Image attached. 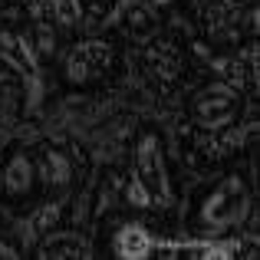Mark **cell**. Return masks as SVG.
<instances>
[{
  "instance_id": "cell-1",
  "label": "cell",
  "mask_w": 260,
  "mask_h": 260,
  "mask_svg": "<svg viewBox=\"0 0 260 260\" xmlns=\"http://www.w3.org/2000/svg\"><path fill=\"white\" fill-rule=\"evenodd\" d=\"M247 211H250L247 184H244L241 175H231V178H224L214 194L201 204V224L208 231H214V234H221V231H228V228L244 224Z\"/></svg>"
},
{
  "instance_id": "cell-2",
  "label": "cell",
  "mask_w": 260,
  "mask_h": 260,
  "mask_svg": "<svg viewBox=\"0 0 260 260\" xmlns=\"http://www.w3.org/2000/svg\"><path fill=\"white\" fill-rule=\"evenodd\" d=\"M132 172L145 181L152 191V204H168L172 201V184H168V168H165V148L158 135H142L132 152Z\"/></svg>"
},
{
  "instance_id": "cell-3",
  "label": "cell",
  "mask_w": 260,
  "mask_h": 260,
  "mask_svg": "<svg viewBox=\"0 0 260 260\" xmlns=\"http://www.w3.org/2000/svg\"><path fill=\"white\" fill-rule=\"evenodd\" d=\"M115 63V50L112 43L99 37H89V40H79L70 53H66V79L76 86H86V83H95V79L109 76Z\"/></svg>"
},
{
  "instance_id": "cell-4",
  "label": "cell",
  "mask_w": 260,
  "mask_h": 260,
  "mask_svg": "<svg viewBox=\"0 0 260 260\" xmlns=\"http://www.w3.org/2000/svg\"><path fill=\"white\" fill-rule=\"evenodd\" d=\"M237 106H241V92L237 89H231L228 83H211L194 95L191 115H194V122L201 128L217 132V128L231 125L237 119Z\"/></svg>"
},
{
  "instance_id": "cell-5",
  "label": "cell",
  "mask_w": 260,
  "mask_h": 260,
  "mask_svg": "<svg viewBox=\"0 0 260 260\" xmlns=\"http://www.w3.org/2000/svg\"><path fill=\"white\" fill-rule=\"evenodd\" d=\"M142 70L155 79L158 86H172L181 79L184 73V56L178 50L172 37H152L148 43H142Z\"/></svg>"
},
{
  "instance_id": "cell-6",
  "label": "cell",
  "mask_w": 260,
  "mask_h": 260,
  "mask_svg": "<svg viewBox=\"0 0 260 260\" xmlns=\"http://www.w3.org/2000/svg\"><path fill=\"white\" fill-rule=\"evenodd\" d=\"M194 13H198L201 26L208 30V37L214 40V43L237 40V20H241V10H237L234 0H194Z\"/></svg>"
},
{
  "instance_id": "cell-7",
  "label": "cell",
  "mask_w": 260,
  "mask_h": 260,
  "mask_svg": "<svg viewBox=\"0 0 260 260\" xmlns=\"http://www.w3.org/2000/svg\"><path fill=\"white\" fill-rule=\"evenodd\" d=\"M33 172H37L43 191L53 194V198L56 194L63 198L66 191H70V184H73V161H70V155L59 152V148H43L40 158H37V165H33Z\"/></svg>"
},
{
  "instance_id": "cell-8",
  "label": "cell",
  "mask_w": 260,
  "mask_h": 260,
  "mask_svg": "<svg viewBox=\"0 0 260 260\" xmlns=\"http://www.w3.org/2000/svg\"><path fill=\"white\" fill-rule=\"evenodd\" d=\"M115 20L122 23V30L128 33V40L135 43H148L152 37H158V10L155 4H122V10L115 13Z\"/></svg>"
},
{
  "instance_id": "cell-9",
  "label": "cell",
  "mask_w": 260,
  "mask_h": 260,
  "mask_svg": "<svg viewBox=\"0 0 260 260\" xmlns=\"http://www.w3.org/2000/svg\"><path fill=\"white\" fill-rule=\"evenodd\" d=\"M0 59H4L10 70L23 73V76H33L40 66V56L33 50L30 37L17 30H0Z\"/></svg>"
},
{
  "instance_id": "cell-10",
  "label": "cell",
  "mask_w": 260,
  "mask_h": 260,
  "mask_svg": "<svg viewBox=\"0 0 260 260\" xmlns=\"http://www.w3.org/2000/svg\"><path fill=\"white\" fill-rule=\"evenodd\" d=\"M92 250H89V241L79 231H50V234H43V241H40L37 247V257L43 260H56V257H89Z\"/></svg>"
},
{
  "instance_id": "cell-11",
  "label": "cell",
  "mask_w": 260,
  "mask_h": 260,
  "mask_svg": "<svg viewBox=\"0 0 260 260\" xmlns=\"http://www.w3.org/2000/svg\"><path fill=\"white\" fill-rule=\"evenodd\" d=\"M152 247H155V237L142 224H122L112 241L115 257H122V260H145V257H152Z\"/></svg>"
},
{
  "instance_id": "cell-12",
  "label": "cell",
  "mask_w": 260,
  "mask_h": 260,
  "mask_svg": "<svg viewBox=\"0 0 260 260\" xmlns=\"http://www.w3.org/2000/svg\"><path fill=\"white\" fill-rule=\"evenodd\" d=\"M33 178H37L33 161L26 158V155H13L4 165V172H0V191L10 194V198H23L26 191L33 188Z\"/></svg>"
},
{
  "instance_id": "cell-13",
  "label": "cell",
  "mask_w": 260,
  "mask_h": 260,
  "mask_svg": "<svg viewBox=\"0 0 260 260\" xmlns=\"http://www.w3.org/2000/svg\"><path fill=\"white\" fill-rule=\"evenodd\" d=\"M211 66H214V73L221 76V83H228L231 89H237V92L254 89V83H257V73L250 70L244 53H237V56H217V59H211Z\"/></svg>"
},
{
  "instance_id": "cell-14",
  "label": "cell",
  "mask_w": 260,
  "mask_h": 260,
  "mask_svg": "<svg viewBox=\"0 0 260 260\" xmlns=\"http://www.w3.org/2000/svg\"><path fill=\"white\" fill-rule=\"evenodd\" d=\"M59 221H63V201H59V198H50L46 204H40V208L33 211V217H30L33 231H37V237H43V234H50V231H56Z\"/></svg>"
},
{
  "instance_id": "cell-15",
  "label": "cell",
  "mask_w": 260,
  "mask_h": 260,
  "mask_svg": "<svg viewBox=\"0 0 260 260\" xmlns=\"http://www.w3.org/2000/svg\"><path fill=\"white\" fill-rule=\"evenodd\" d=\"M122 194H125V201H128V208H135V211H148V208H155L152 204V191L145 188V181H142L135 172H128V178L122 181Z\"/></svg>"
},
{
  "instance_id": "cell-16",
  "label": "cell",
  "mask_w": 260,
  "mask_h": 260,
  "mask_svg": "<svg viewBox=\"0 0 260 260\" xmlns=\"http://www.w3.org/2000/svg\"><path fill=\"white\" fill-rule=\"evenodd\" d=\"M20 254H23V250H20V247H13L10 241H0V260H17Z\"/></svg>"
},
{
  "instance_id": "cell-17",
  "label": "cell",
  "mask_w": 260,
  "mask_h": 260,
  "mask_svg": "<svg viewBox=\"0 0 260 260\" xmlns=\"http://www.w3.org/2000/svg\"><path fill=\"white\" fill-rule=\"evenodd\" d=\"M152 4H155V7H165V4H168V0H152Z\"/></svg>"
}]
</instances>
